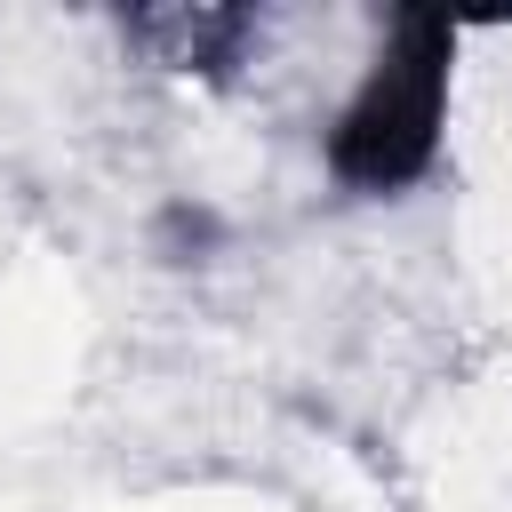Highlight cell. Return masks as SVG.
Masks as SVG:
<instances>
[{
  "label": "cell",
  "mask_w": 512,
  "mask_h": 512,
  "mask_svg": "<svg viewBox=\"0 0 512 512\" xmlns=\"http://www.w3.org/2000/svg\"><path fill=\"white\" fill-rule=\"evenodd\" d=\"M168 72H232L256 16L248 8H160V16H136L128 24Z\"/></svg>",
  "instance_id": "7a4b0ae2"
},
{
  "label": "cell",
  "mask_w": 512,
  "mask_h": 512,
  "mask_svg": "<svg viewBox=\"0 0 512 512\" xmlns=\"http://www.w3.org/2000/svg\"><path fill=\"white\" fill-rule=\"evenodd\" d=\"M448 72H456V24L432 8H400L328 128V176L360 200H384L432 176L440 128H448Z\"/></svg>",
  "instance_id": "6da1fadb"
}]
</instances>
